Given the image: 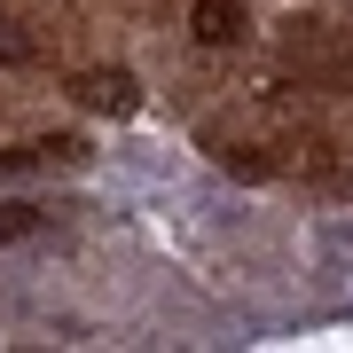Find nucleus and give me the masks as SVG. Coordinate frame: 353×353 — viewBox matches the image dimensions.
I'll list each match as a JSON object with an SVG mask.
<instances>
[{"label": "nucleus", "instance_id": "nucleus-3", "mask_svg": "<svg viewBox=\"0 0 353 353\" xmlns=\"http://www.w3.org/2000/svg\"><path fill=\"white\" fill-rule=\"evenodd\" d=\"M220 165H228V173H243V181H267V173H275L259 150H220Z\"/></svg>", "mask_w": 353, "mask_h": 353}, {"label": "nucleus", "instance_id": "nucleus-1", "mask_svg": "<svg viewBox=\"0 0 353 353\" xmlns=\"http://www.w3.org/2000/svg\"><path fill=\"white\" fill-rule=\"evenodd\" d=\"M189 24H196L204 48H236L252 16H243V0H196V16H189Z\"/></svg>", "mask_w": 353, "mask_h": 353}, {"label": "nucleus", "instance_id": "nucleus-5", "mask_svg": "<svg viewBox=\"0 0 353 353\" xmlns=\"http://www.w3.org/2000/svg\"><path fill=\"white\" fill-rule=\"evenodd\" d=\"M24 55H32V39H24V32H8V24H0V63H24Z\"/></svg>", "mask_w": 353, "mask_h": 353}, {"label": "nucleus", "instance_id": "nucleus-2", "mask_svg": "<svg viewBox=\"0 0 353 353\" xmlns=\"http://www.w3.org/2000/svg\"><path fill=\"white\" fill-rule=\"evenodd\" d=\"M134 94H141V87H134V71H118V63L79 79V102H87V110H134Z\"/></svg>", "mask_w": 353, "mask_h": 353}, {"label": "nucleus", "instance_id": "nucleus-4", "mask_svg": "<svg viewBox=\"0 0 353 353\" xmlns=\"http://www.w3.org/2000/svg\"><path fill=\"white\" fill-rule=\"evenodd\" d=\"M32 228H39V212H32V204H8V212H0V243L32 236Z\"/></svg>", "mask_w": 353, "mask_h": 353}]
</instances>
